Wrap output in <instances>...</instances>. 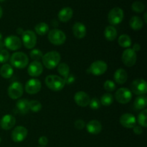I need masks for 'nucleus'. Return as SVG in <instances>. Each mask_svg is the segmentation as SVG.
Here are the masks:
<instances>
[{"mask_svg": "<svg viewBox=\"0 0 147 147\" xmlns=\"http://www.w3.org/2000/svg\"><path fill=\"white\" fill-rule=\"evenodd\" d=\"M60 60H61L60 54L56 51L48 52L45 55H44L42 58V64L46 68L50 69V70L57 67V65L60 64Z\"/></svg>", "mask_w": 147, "mask_h": 147, "instance_id": "nucleus-1", "label": "nucleus"}, {"mask_svg": "<svg viewBox=\"0 0 147 147\" xmlns=\"http://www.w3.org/2000/svg\"><path fill=\"white\" fill-rule=\"evenodd\" d=\"M45 84L53 91H60L64 88L65 82L64 79L55 75H50L45 78Z\"/></svg>", "mask_w": 147, "mask_h": 147, "instance_id": "nucleus-2", "label": "nucleus"}, {"mask_svg": "<svg viewBox=\"0 0 147 147\" xmlns=\"http://www.w3.org/2000/svg\"><path fill=\"white\" fill-rule=\"evenodd\" d=\"M11 65L17 69H24L29 63V58L27 55L22 52L14 53L10 57Z\"/></svg>", "mask_w": 147, "mask_h": 147, "instance_id": "nucleus-3", "label": "nucleus"}, {"mask_svg": "<svg viewBox=\"0 0 147 147\" xmlns=\"http://www.w3.org/2000/svg\"><path fill=\"white\" fill-rule=\"evenodd\" d=\"M48 40L54 45H62L65 42L66 35L62 30L53 29L48 32Z\"/></svg>", "mask_w": 147, "mask_h": 147, "instance_id": "nucleus-4", "label": "nucleus"}, {"mask_svg": "<svg viewBox=\"0 0 147 147\" xmlns=\"http://www.w3.org/2000/svg\"><path fill=\"white\" fill-rule=\"evenodd\" d=\"M124 17V13L120 7H114L109 11L108 14V21L113 25H117L122 22Z\"/></svg>", "mask_w": 147, "mask_h": 147, "instance_id": "nucleus-5", "label": "nucleus"}, {"mask_svg": "<svg viewBox=\"0 0 147 147\" xmlns=\"http://www.w3.org/2000/svg\"><path fill=\"white\" fill-rule=\"evenodd\" d=\"M22 43L27 49H32L37 44V35L31 30H26L22 34Z\"/></svg>", "mask_w": 147, "mask_h": 147, "instance_id": "nucleus-6", "label": "nucleus"}, {"mask_svg": "<svg viewBox=\"0 0 147 147\" xmlns=\"http://www.w3.org/2000/svg\"><path fill=\"white\" fill-rule=\"evenodd\" d=\"M108 70V65L103 60H96L90 65L88 72L96 76H101L104 74Z\"/></svg>", "mask_w": 147, "mask_h": 147, "instance_id": "nucleus-7", "label": "nucleus"}, {"mask_svg": "<svg viewBox=\"0 0 147 147\" xmlns=\"http://www.w3.org/2000/svg\"><path fill=\"white\" fill-rule=\"evenodd\" d=\"M23 86L20 82H14L8 88V96L13 100L19 99L23 95Z\"/></svg>", "mask_w": 147, "mask_h": 147, "instance_id": "nucleus-8", "label": "nucleus"}, {"mask_svg": "<svg viewBox=\"0 0 147 147\" xmlns=\"http://www.w3.org/2000/svg\"><path fill=\"white\" fill-rule=\"evenodd\" d=\"M131 91L138 96L145 95L147 93V83L144 79H136L131 85Z\"/></svg>", "mask_w": 147, "mask_h": 147, "instance_id": "nucleus-9", "label": "nucleus"}, {"mask_svg": "<svg viewBox=\"0 0 147 147\" xmlns=\"http://www.w3.org/2000/svg\"><path fill=\"white\" fill-rule=\"evenodd\" d=\"M122 62L127 67H132L134 65L137 60V55L136 52L131 48H127L122 54Z\"/></svg>", "mask_w": 147, "mask_h": 147, "instance_id": "nucleus-10", "label": "nucleus"}, {"mask_svg": "<svg viewBox=\"0 0 147 147\" xmlns=\"http://www.w3.org/2000/svg\"><path fill=\"white\" fill-rule=\"evenodd\" d=\"M115 98L119 103L121 104H126L131 100L132 93L126 88H121L115 93Z\"/></svg>", "mask_w": 147, "mask_h": 147, "instance_id": "nucleus-11", "label": "nucleus"}, {"mask_svg": "<svg viewBox=\"0 0 147 147\" xmlns=\"http://www.w3.org/2000/svg\"><path fill=\"white\" fill-rule=\"evenodd\" d=\"M22 40L20 37L14 35L9 36L6 37L4 41V46H5L8 50L11 51L18 50L22 47Z\"/></svg>", "mask_w": 147, "mask_h": 147, "instance_id": "nucleus-12", "label": "nucleus"}, {"mask_svg": "<svg viewBox=\"0 0 147 147\" xmlns=\"http://www.w3.org/2000/svg\"><path fill=\"white\" fill-rule=\"evenodd\" d=\"M42 83L38 79L31 78L26 83L24 89L28 94L34 95L39 93L41 90Z\"/></svg>", "mask_w": 147, "mask_h": 147, "instance_id": "nucleus-13", "label": "nucleus"}, {"mask_svg": "<svg viewBox=\"0 0 147 147\" xmlns=\"http://www.w3.org/2000/svg\"><path fill=\"white\" fill-rule=\"evenodd\" d=\"M27 134L28 131L25 127L22 126H17L11 132V139L16 143H20L26 139Z\"/></svg>", "mask_w": 147, "mask_h": 147, "instance_id": "nucleus-14", "label": "nucleus"}, {"mask_svg": "<svg viewBox=\"0 0 147 147\" xmlns=\"http://www.w3.org/2000/svg\"><path fill=\"white\" fill-rule=\"evenodd\" d=\"M120 123L126 129H133L136 123V117L131 113H123L120 117Z\"/></svg>", "mask_w": 147, "mask_h": 147, "instance_id": "nucleus-15", "label": "nucleus"}, {"mask_svg": "<svg viewBox=\"0 0 147 147\" xmlns=\"http://www.w3.org/2000/svg\"><path fill=\"white\" fill-rule=\"evenodd\" d=\"M43 72V65L40 61H33L29 65L27 73L31 77H38Z\"/></svg>", "mask_w": 147, "mask_h": 147, "instance_id": "nucleus-16", "label": "nucleus"}, {"mask_svg": "<svg viewBox=\"0 0 147 147\" xmlns=\"http://www.w3.org/2000/svg\"><path fill=\"white\" fill-rule=\"evenodd\" d=\"M74 100L76 104L80 107H86L89 105L90 98L84 91H78L75 94Z\"/></svg>", "mask_w": 147, "mask_h": 147, "instance_id": "nucleus-17", "label": "nucleus"}, {"mask_svg": "<svg viewBox=\"0 0 147 147\" xmlns=\"http://www.w3.org/2000/svg\"><path fill=\"white\" fill-rule=\"evenodd\" d=\"M16 124V119L10 114H7L1 118L0 121V126L4 130H9L12 129Z\"/></svg>", "mask_w": 147, "mask_h": 147, "instance_id": "nucleus-18", "label": "nucleus"}, {"mask_svg": "<svg viewBox=\"0 0 147 147\" xmlns=\"http://www.w3.org/2000/svg\"><path fill=\"white\" fill-rule=\"evenodd\" d=\"M73 32L75 37L78 39H83L86 37L87 30L83 23L76 22L73 26Z\"/></svg>", "mask_w": 147, "mask_h": 147, "instance_id": "nucleus-19", "label": "nucleus"}, {"mask_svg": "<svg viewBox=\"0 0 147 147\" xmlns=\"http://www.w3.org/2000/svg\"><path fill=\"white\" fill-rule=\"evenodd\" d=\"M86 129L88 133L91 134H98L102 131V124L100 121L97 120H92L86 125Z\"/></svg>", "mask_w": 147, "mask_h": 147, "instance_id": "nucleus-20", "label": "nucleus"}, {"mask_svg": "<svg viewBox=\"0 0 147 147\" xmlns=\"http://www.w3.org/2000/svg\"><path fill=\"white\" fill-rule=\"evenodd\" d=\"M73 11L70 7H67L62 9L58 13V19L62 22H67L73 17Z\"/></svg>", "mask_w": 147, "mask_h": 147, "instance_id": "nucleus-21", "label": "nucleus"}, {"mask_svg": "<svg viewBox=\"0 0 147 147\" xmlns=\"http://www.w3.org/2000/svg\"><path fill=\"white\" fill-rule=\"evenodd\" d=\"M114 80L119 84L122 85L125 83L127 80L128 75L126 70L123 68H119L116 70L113 75Z\"/></svg>", "mask_w": 147, "mask_h": 147, "instance_id": "nucleus-22", "label": "nucleus"}, {"mask_svg": "<svg viewBox=\"0 0 147 147\" xmlns=\"http://www.w3.org/2000/svg\"><path fill=\"white\" fill-rule=\"evenodd\" d=\"M16 108L21 114H27L29 112V100L27 99H20L16 103Z\"/></svg>", "mask_w": 147, "mask_h": 147, "instance_id": "nucleus-23", "label": "nucleus"}, {"mask_svg": "<svg viewBox=\"0 0 147 147\" xmlns=\"http://www.w3.org/2000/svg\"><path fill=\"white\" fill-rule=\"evenodd\" d=\"M129 25L132 30L135 31H139L142 30L144 27L143 20L138 16H133L129 21Z\"/></svg>", "mask_w": 147, "mask_h": 147, "instance_id": "nucleus-24", "label": "nucleus"}, {"mask_svg": "<svg viewBox=\"0 0 147 147\" xmlns=\"http://www.w3.org/2000/svg\"><path fill=\"white\" fill-rule=\"evenodd\" d=\"M117 30L113 26H108L104 30L105 38L108 41H113L117 37Z\"/></svg>", "mask_w": 147, "mask_h": 147, "instance_id": "nucleus-25", "label": "nucleus"}, {"mask_svg": "<svg viewBox=\"0 0 147 147\" xmlns=\"http://www.w3.org/2000/svg\"><path fill=\"white\" fill-rule=\"evenodd\" d=\"M14 74V70L11 65L4 64L0 68V75L5 79H9Z\"/></svg>", "mask_w": 147, "mask_h": 147, "instance_id": "nucleus-26", "label": "nucleus"}, {"mask_svg": "<svg viewBox=\"0 0 147 147\" xmlns=\"http://www.w3.org/2000/svg\"><path fill=\"white\" fill-rule=\"evenodd\" d=\"M147 106V98L145 95L139 96L134 100V107L137 110H144Z\"/></svg>", "mask_w": 147, "mask_h": 147, "instance_id": "nucleus-27", "label": "nucleus"}, {"mask_svg": "<svg viewBox=\"0 0 147 147\" xmlns=\"http://www.w3.org/2000/svg\"><path fill=\"white\" fill-rule=\"evenodd\" d=\"M118 43L123 48H129L131 45V39L128 34H121L119 37Z\"/></svg>", "mask_w": 147, "mask_h": 147, "instance_id": "nucleus-28", "label": "nucleus"}, {"mask_svg": "<svg viewBox=\"0 0 147 147\" xmlns=\"http://www.w3.org/2000/svg\"><path fill=\"white\" fill-rule=\"evenodd\" d=\"M34 30H35L36 34L40 36H43L48 33L49 26L45 22H40L35 26Z\"/></svg>", "mask_w": 147, "mask_h": 147, "instance_id": "nucleus-29", "label": "nucleus"}, {"mask_svg": "<svg viewBox=\"0 0 147 147\" xmlns=\"http://www.w3.org/2000/svg\"><path fill=\"white\" fill-rule=\"evenodd\" d=\"M57 72L64 78H65L66 77H67L70 75V67H69V65L65 63H60L57 65Z\"/></svg>", "mask_w": 147, "mask_h": 147, "instance_id": "nucleus-30", "label": "nucleus"}, {"mask_svg": "<svg viewBox=\"0 0 147 147\" xmlns=\"http://www.w3.org/2000/svg\"><path fill=\"white\" fill-rule=\"evenodd\" d=\"M138 122L142 128L147 127V110L144 109L138 116Z\"/></svg>", "mask_w": 147, "mask_h": 147, "instance_id": "nucleus-31", "label": "nucleus"}, {"mask_svg": "<svg viewBox=\"0 0 147 147\" xmlns=\"http://www.w3.org/2000/svg\"><path fill=\"white\" fill-rule=\"evenodd\" d=\"M100 103L104 106H109L113 102V96L111 93H106L100 98Z\"/></svg>", "mask_w": 147, "mask_h": 147, "instance_id": "nucleus-32", "label": "nucleus"}, {"mask_svg": "<svg viewBox=\"0 0 147 147\" xmlns=\"http://www.w3.org/2000/svg\"><path fill=\"white\" fill-rule=\"evenodd\" d=\"M29 109H30V111H32L34 113L39 112L42 109L41 103L36 100H29Z\"/></svg>", "mask_w": 147, "mask_h": 147, "instance_id": "nucleus-33", "label": "nucleus"}, {"mask_svg": "<svg viewBox=\"0 0 147 147\" xmlns=\"http://www.w3.org/2000/svg\"><path fill=\"white\" fill-rule=\"evenodd\" d=\"M131 9L137 13H142L144 11L145 5L143 2L139 1H136L131 4Z\"/></svg>", "mask_w": 147, "mask_h": 147, "instance_id": "nucleus-34", "label": "nucleus"}, {"mask_svg": "<svg viewBox=\"0 0 147 147\" xmlns=\"http://www.w3.org/2000/svg\"><path fill=\"white\" fill-rule=\"evenodd\" d=\"M30 57L34 61H40L42 58L43 54L42 51L39 49H33L30 53Z\"/></svg>", "mask_w": 147, "mask_h": 147, "instance_id": "nucleus-35", "label": "nucleus"}, {"mask_svg": "<svg viewBox=\"0 0 147 147\" xmlns=\"http://www.w3.org/2000/svg\"><path fill=\"white\" fill-rule=\"evenodd\" d=\"M10 57L9 53L4 48L0 49V63H5L9 60Z\"/></svg>", "mask_w": 147, "mask_h": 147, "instance_id": "nucleus-36", "label": "nucleus"}, {"mask_svg": "<svg viewBox=\"0 0 147 147\" xmlns=\"http://www.w3.org/2000/svg\"><path fill=\"white\" fill-rule=\"evenodd\" d=\"M103 88L107 92H113L116 89V84L112 80H107L103 84Z\"/></svg>", "mask_w": 147, "mask_h": 147, "instance_id": "nucleus-37", "label": "nucleus"}, {"mask_svg": "<svg viewBox=\"0 0 147 147\" xmlns=\"http://www.w3.org/2000/svg\"><path fill=\"white\" fill-rule=\"evenodd\" d=\"M88 106L93 110H98L100 106V102L97 98H93L90 99Z\"/></svg>", "mask_w": 147, "mask_h": 147, "instance_id": "nucleus-38", "label": "nucleus"}, {"mask_svg": "<svg viewBox=\"0 0 147 147\" xmlns=\"http://www.w3.org/2000/svg\"><path fill=\"white\" fill-rule=\"evenodd\" d=\"M74 126L76 129H78V130H82V129H83L86 127V123L82 119H78V120L75 121Z\"/></svg>", "mask_w": 147, "mask_h": 147, "instance_id": "nucleus-39", "label": "nucleus"}, {"mask_svg": "<svg viewBox=\"0 0 147 147\" xmlns=\"http://www.w3.org/2000/svg\"><path fill=\"white\" fill-rule=\"evenodd\" d=\"M38 142L40 146L45 147V146H47V144H48V139L46 136H42L39 138Z\"/></svg>", "mask_w": 147, "mask_h": 147, "instance_id": "nucleus-40", "label": "nucleus"}, {"mask_svg": "<svg viewBox=\"0 0 147 147\" xmlns=\"http://www.w3.org/2000/svg\"><path fill=\"white\" fill-rule=\"evenodd\" d=\"M134 133L136 135H140L143 133V128L140 126H135L133 128Z\"/></svg>", "mask_w": 147, "mask_h": 147, "instance_id": "nucleus-41", "label": "nucleus"}, {"mask_svg": "<svg viewBox=\"0 0 147 147\" xmlns=\"http://www.w3.org/2000/svg\"><path fill=\"white\" fill-rule=\"evenodd\" d=\"M64 80L65 82V84L66 83H67V84H70V83H73V81H74V78H73V76L69 75L67 77H66L65 78H64Z\"/></svg>", "mask_w": 147, "mask_h": 147, "instance_id": "nucleus-42", "label": "nucleus"}, {"mask_svg": "<svg viewBox=\"0 0 147 147\" xmlns=\"http://www.w3.org/2000/svg\"><path fill=\"white\" fill-rule=\"evenodd\" d=\"M132 50H133L134 52H136H136H139V50H141L140 45L138 44V43H135V44L134 45Z\"/></svg>", "mask_w": 147, "mask_h": 147, "instance_id": "nucleus-43", "label": "nucleus"}, {"mask_svg": "<svg viewBox=\"0 0 147 147\" xmlns=\"http://www.w3.org/2000/svg\"><path fill=\"white\" fill-rule=\"evenodd\" d=\"M3 47H4V42H2V35L0 33V49L3 48Z\"/></svg>", "mask_w": 147, "mask_h": 147, "instance_id": "nucleus-44", "label": "nucleus"}, {"mask_svg": "<svg viewBox=\"0 0 147 147\" xmlns=\"http://www.w3.org/2000/svg\"><path fill=\"white\" fill-rule=\"evenodd\" d=\"M17 32L18 34H22V33L24 32V30H22V28L19 27V28L17 30Z\"/></svg>", "mask_w": 147, "mask_h": 147, "instance_id": "nucleus-45", "label": "nucleus"}, {"mask_svg": "<svg viewBox=\"0 0 147 147\" xmlns=\"http://www.w3.org/2000/svg\"><path fill=\"white\" fill-rule=\"evenodd\" d=\"M2 14H3V10L1 6H0V19H1V17H2Z\"/></svg>", "mask_w": 147, "mask_h": 147, "instance_id": "nucleus-46", "label": "nucleus"}, {"mask_svg": "<svg viewBox=\"0 0 147 147\" xmlns=\"http://www.w3.org/2000/svg\"><path fill=\"white\" fill-rule=\"evenodd\" d=\"M147 13H144V22L147 23Z\"/></svg>", "mask_w": 147, "mask_h": 147, "instance_id": "nucleus-47", "label": "nucleus"}, {"mask_svg": "<svg viewBox=\"0 0 147 147\" xmlns=\"http://www.w3.org/2000/svg\"><path fill=\"white\" fill-rule=\"evenodd\" d=\"M5 1V0H0V2H1V1Z\"/></svg>", "mask_w": 147, "mask_h": 147, "instance_id": "nucleus-48", "label": "nucleus"}, {"mask_svg": "<svg viewBox=\"0 0 147 147\" xmlns=\"http://www.w3.org/2000/svg\"><path fill=\"white\" fill-rule=\"evenodd\" d=\"M0 142H1V138H0Z\"/></svg>", "mask_w": 147, "mask_h": 147, "instance_id": "nucleus-49", "label": "nucleus"}, {"mask_svg": "<svg viewBox=\"0 0 147 147\" xmlns=\"http://www.w3.org/2000/svg\"><path fill=\"white\" fill-rule=\"evenodd\" d=\"M40 147H44V146H40Z\"/></svg>", "mask_w": 147, "mask_h": 147, "instance_id": "nucleus-50", "label": "nucleus"}]
</instances>
